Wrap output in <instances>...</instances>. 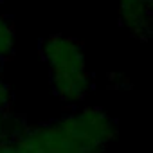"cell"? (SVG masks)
I'll use <instances>...</instances> for the list:
<instances>
[{
  "label": "cell",
  "instance_id": "cell-1",
  "mask_svg": "<svg viewBox=\"0 0 153 153\" xmlns=\"http://www.w3.org/2000/svg\"><path fill=\"white\" fill-rule=\"evenodd\" d=\"M42 59L49 68L54 94L67 105L81 103L92 90L83 45L70 36L51 34L40 45Z\"/></svg>",
  "mask_w": 153,
  "mask_h": 153
},
{
  "label": "cell",
  "instance_id": "cell-2",
  "mask_svg": "<svg viewBox=\"0 0 153 153\" xmlns=\"http://www.w3.org/2000/svg\"><path fill=\"white\" fill-rule=\"evenodd\" d=\"M68 140L79 149H105L117 135L115 119L99 106H83L56 121Z\"/></svg>",
  "mask_w": 153,
  "mask_h": 153
},
{
  "label": "cell",
  "instance_id": "cell-3",
  "mask_svg": "<svg viewBox=\"0 0 153 153\" xmlns=\"http://www.w3.org/2000/svg\"><path fill=\"white\" fill-rule=\"evenodd\" d=\"M119 20L139 40L151 34V0H119Z\"/></svg>",
  "mask_w": 153,
  "mask_h": 153
},
{
  "label": "cell",
  "instance_id": "cell-4",
  "mask_svg": "<svg viewBox=\"0 0 153 153\" xmlns=\"http://www.w3.org/2000/svg\"><path fill=\"white\" fill-rule=\"evenodd\" d=\"M15 42H16V33L13 20L0 13V59L2 61L15 52Z\"/></svg>",
  "mask_w": 153,
  "mask_h": 153
},
{
  "label": "cell",
  "instance_id": "cell-5",
  "mask_svg": "<svg viewBox=\"0 0 153 153\" xmlns=\"http://www.w3.org/2000/svg\"><path fill=\"white\" fill-rule=\"evenodd\" d=\"M15 142H16V146H18V153H45L43 148H42L36 140H33L31 135H29L25 130L15 139Z\"/></svg>",
  "mask_w": 153,
  "mask_h": 153
},
{
  "label": "cell",
  "instance_id": "cell-6",
  "mask_svg": "<svg viewBox=\"0 0 153 153\" xmlns=\"http://www.w3.org/2000/svg\"><path fill=\"white\" fill-rule=\"evenodd\" d=\"M11 88H9V85L2 79V76H0V112H7V108H9V105H11Z\"/></svg>",
  "mask_w": 153,
  "mask_h": 153
},
{
  "label": "cell",
  "instance_id": "cell-7",
  "mask_svg": "<svg viewBox=\"0 0 153 153\" xmlns=\"http://www.w3.org/2000/svg\"><path fill=\"white\" fill-rule=\"evenodd\" d=\"M0 153H18V146L15 139H2L0 140Z\"/></svg>",
  "mask_w": 153,
  "mask_h": 153
},
{
  "label": "cell",
  "instance_id": "cell-8",
  "mask_svg": "<svg viewBox=\"0 0 153 153\" xmlns=\"http://www.w3.org/2000/svg\"><path fill=\"white\" fill-rule=\"evenodd\" d=\"M6 114V112H4ZM4 114L0 112V140L6 139V128H4Z\"/></svg>",
  "mask_w": 153,
  "mask_h": 153
},
{
  "label": "cell",
  "instance_id": "cell-9",
  "mask_svg": "<svg viewBox=\"0 0 153 153\" xmlns=\"http://www.w3.org/2000/svg\"><path fill=\"white\" fill-rule=\"evenodd\" d=\"M0 65H2V59H0Z\"/></svg>",
  "mask_w": 153,
  "mask_h": 153
}]
</instances>
